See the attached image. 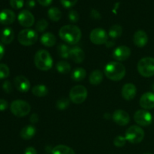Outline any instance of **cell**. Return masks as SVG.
Masks as SVG:
<instances>
[{
  "instance_id": "cell-1",
  "label": "cell",
  "mask_w": 154,
  "mask_h": 154,
  "mask_svg": "<svg viewBox=\"0 0 154 154\" xmlns=\"http://www.w3.org/2000/svg\"><path fill=\"white\" fill-rule=\"evenodd\" d=\"M59 35L60 38L64 41L66 43L69 45H76L80 42L81 38V30L78 26L75 25L63 26L59 31Z\"/></svg>"
},
{
  "instance_id": "cell-2",
  "label": "cell",
  "mask_w": 154,
  "mask_h": 154,
  "mask_svg": "<svg viewBox=\"0 0 154 154\" xmlns=\"http://www.w3.org/2000/svg\"><path fill=\"white\" fill-rule=\"evenodd\" d=\"M105 75L108 79L114 81H119L126 75V68L119 62H110L104 69Z\"/></svg>"
},
{
  "instance_id": "cell-3",
  "label": "cell",
  "mask_w": 154,
  "mask_h": 154,
  "mask_svg": "<svg viewBox=\"0 0 154 154\" xmlns=\"http://www.w3.org/2000/svg\"><path fill=\"white\" fill-rule=\"evenodd\" d=\"M34 63L39 70L48 71L53 66L52 57L46 50H40L35 55Z\"/></svg>"
},
{
  "instance_id": "cell-4",
  "label": "cell",
  "mask_w": 154,
  "mask_h": 154,
  "mask_svg": "<svg viewBox=\"0 0 154 154\" xmlns=\"http://www.w3.org/2000/svg\"><path fill=\"white\" fill-rule=\"evenodd\" d=\"M138 72L144 78H150L154 75V58L144 57L138 61L137 65Z\"/></svg>"
},
{
  "instance_id": "cell-5",
  "label": "cell",
  "mask_w": 154,
  "mask_h": 154,
  "mask_svg": "<svg viewBox=\"0 0 154 154\" xmlns=\"http://www.w3.org/2000/svg\"><path fill=\"white\" fill-rule=\"evenodd\" d=\"M11 111L17 117H23L28 115L31 111V106L27 102L20 99L14 100L11 104Z\"/></svg>"
},
{
  "instance_id": "cell-6",
  "label": "cell",
  "mask_w": 154,
  "mask_h": 154,
  "mask_svg": "<svg viewBox=\"0 0 154 154\" xmlns=\"http://www.w3.org/2000/svg\"><path fill=\"white\" fill-rule=\"evenodd\" d=\"M125 138L131 144H139L144 139V132L140 126L133 125L127 129L125 133Z\"/></svg>"
},
{
  "instance_id": "cell-7",
  "label": "cell",
  "mask_w": 154,
  "mask_h": 154,
  "mask_svg": "<svg viewBox=\"0 0 154 154\" xmlns=\"http://www.w3.org/2000/svg\"><path fill=\"white\" fill-rule=\"evenodd\" d=\"M38 35L36 31L32 29H25L21 30L17 36V40L23 46H31L36 43Z\"/></svg>"
},
{
  "instance_id": "cell-8",
  "label": "cell",
  "mask_w": 154,
  "mask_h": 154,
  "mask_svg": "<svg viewBox=\"0 0 154 154\" xmlns=\"http://www.w3.org/2000/svg\"><path fill=\"white\" fill-rule=\"evenodd\" d=\"M87 90L83 85H76L71 89L69 92V99L75 104H81L87 99Z\"/></svg>"
},
{
  "instance_id": "cell-9",
  "label": "cell",
  "mask_w": 154,
  "mask_h": 154,
  "mask_svg": "<svg viewBox=\"0 0 154 154\" xmlns=\"http://www.w3.org/2000/svg\"><path fill=\"white\" fill-rule=\"evenodd\" d=\"M90 39L92 43L95 45H105L108 40V35L103 29L96 28L92 30L90 32Z\"/></svg>"
},
{
  "instance_id": "cell-10",
  "label": "cell",
  "mask_w": 154,
  "mask_h": 154,
  "mask_svg": "<svg viewBox=\"0 0 154 154\" xmlns=\"http://www.w3.org/2000/svg\"><path fill=\"white\" fill-rule=\"evenodd\" d=\"M134 120L137 124L141 126H148L151 124L152 115L146 110H138L134 114Z\"/></svg>"
},
{
  "instance_id": "cell-11",
  "label": "cell",
  "mask_w": 154,
  "mask_h": 154,
  "mask_svg": "<svg viewBox=\"0 0 154 154\" xmlns=\"http://www.w3.org/2000/svg\"><path fill=\"white\" fill-rule=\"evenodd\" d=\"M17 20L19 23L24 27H31L35 23L34 16L28 10L21 11L18 14Z\"/></svg>"
},
{
  "instance_id": "cell-12",
  "label": "cell",
  "mask_w": 154,
  "mask_h": 154,
  "mask_svg": "<svg viewBox=\"0 0 154 154\" xmlns=\"http://www.w3.org/2000/svg\"><path fill=\"white\" fill-rule=\"evenodd\" d=\"M131 55V50L129 47L122 45L114 49L113 51V57L117 61H124L126 60Z\"/></svg>"
},
{
  "instance_id": "cell-13",
  "label": "cell",
  "mask_w": 154,
  "mask_h": 154,
  "mask_svg": "<svg viewBox=\"0 0 154 154\" xmlns=\"http://www.w3.org/2000/svg\"><path fill=\"white\" fill-rule=\"evenodd\" d=\"M113 120L120 126H124L127 125L130 121L129 114L123 110H116L112 116Z\"/></svg>"
},
{
  "instance_id": "cell-14",
  "label": "cell",
  "mask_w": 154,
  "mask_h": 154,
  "mask_svg": "<svg viewBox=\"0 0 154 154\" xmlns=\"http://www.w3.org/2000/svg\"><path fill=\"white\" fill-rule=\"evenodd\" d=\"M14 84L18 91L21 93H26L30 89V82L26 77L18 75L14 80Z\"/></svg>"
},
{
  "instance_id": "cell-15",
  "label": "cell",
  "mask_w": 154,
  "mask_h": 154,
  "mask_svg": "<svg viewBox=\"0 0 154 154\" xmlns=\"http://www.w3.org/2000/svg\"><path fill=\"white\" fill-rule=\"evenodd\" d=\"M121 94L125 100H132L137 94V88L132 83H128L123 85L121 90Z\"/></svg>"
},
{
  "instance_id": "cell-16",
  "label": "cell",
  "mask_w": 154,
  "mask_h": 154,
  "mask_svg": "<svg viewBox=\"0 0 154 154\" xmlns=\"http://www.w3.org/2000/svg\"><path fill=\"white\" fill-rule=\"evenodd\" d=\"M139 104L144 109H153L154 108V93L149 92L143 94L140 98Z\"/></svg>"
},
{
  "instance_id": "cell-17",
  "label": "cell",
  "mask_w": 154,
  "mask_h": 154,
  "mask_svg": "<svg viewBox=\"0 0 154 154\" xmlns=\"http://www.w3.org/2000/svg\"><path fill=\"white\" fill-rule=\"evenodd\" d=\"M148 42V36L144 30H138L133 35V43L138 48H143Z\"/></svg>"
},
{
  "instance_id": "cell-18",
  "label": "cell",
  "mask_w": 154,
  "mask_h": 154,
  "mask_svg": "<svg viewBox=\"0 0 154 154\" xmlns=\"http://www.w3.org/2000/svg\"><path fill=\"white\" fill-rule=\"evenodd\" d=\"M16 19V15L13 11L10 9H4L0 12V23L3 25H10L13 23Z\"/></svg>"
},
{
  "instance_id": "cell-19",
  "label": "cell",
  "mask_w": 154,
  "mask_h": 154,
  "mask_svg": "<svg viewBox=\"0 0 154 154\" xmlns=\"http://www.w3.org/2000/svg\"><path fill=\"white\" fill-rule=\"evenodd\" d=\"M84 52L81 48L78 47H73L70 49V56L69 58L72 60V61L75 63H81L84 60Z\"/></svg>"
},
{
  "instance_id": "cell-20",
  "label": "cell",
  "mask_w": 154,
  "mask_h": 154,
  "mask_svg": "<svg viewBox=\"0 0 154 154\" xmlns=\"http://www.w3.org/2000/svg\"><path fill=\"white\" fill-rule=\"evenodd\" d=\"M14 38V32L10 27L3 29L0 34V40L4 45H9L13 42Z\"/></svg>"
},
{
  "instance_id": "cell-21",
  "label": "cell",
  "mask_w": 154,
  "mask_h": 154,
  "mask_svg": "<svg viewBox=\"0 0 154 154\" xmlns=\"http://www.w3.org/2000/svg\"><path fill=\"white\" fill-rule=\"evenodd\" d=\"M36 129L33 125H28L26 126L21 129L20 135L21 138L23 140H30L35 135Z\"/></svg>"
},
{
  "instance_id": "cell-22",
  "label": "cell",
  "mask_w": 154,
  "mask_h": 154,
  "mask_svg": "<svg viewBox=\"0 0 154 154\" xmlns=\"http://www.w3.org/2000/svg\"><path fill=\"white\" fill-rule=\"evenodd\" d=\"M40 42L44 46L51 48L55 45L56 42H57V38H56L55 35L51 32H46L42 35L40 38Z\"/></svg>"
},
{
  "instance_id": "cell-23",
  "label": "cell",
  "mask_w": 154,
  "mask_h": 154,
  "mask_svg": "<svg viewBox=\"0 0 154 154\" xmlns=\"http://www.w3.org/2000/svg\"><path fill=\"white\" fill-rule=\"evenodd\" d=\"M103 80V74L99 69L93 71L89 77V81L92 85H99Z\"/></svg>"
},
{
  "instance_id": "cell-24",
  "label": "cell",
  "mask_w": 154,
  "mask_h": 154,
  "mask_svg": "<svg viewBox=\"0 0 154 154\" xmlns=\"http://www.w3.org/2000/svg\"><path fill=\"white\" fill-rule=\"evenodd\" d=\"M86 76H87V72L83 68H77L72 73V79L76 82L82 81L83 80L85 79Z\"/></svg>"
},
{
  "instance_id": "cell-25",
  "label": "cell",
  "mask_w": 154,
  "mask_h": 154,
  "mask_svg": "<svg viewBox=\"0 0 154 154\" xmlns=\"http://www.w3.org/2000/svg\"><path fill=\"white\" fill-rule=\"evenodd\" d=\"M32 93L35 96H37V97H45L48 95V89L45 85L38 84L33 87Z\"/></svg>"
},
{
  "instance_id": "cell-26",
  "label": "cell",
  "mask_w": 154,
  "mask_h": 154,
  "mask_svg": "<svg viewBox=\"0 0 154 154\" xmlns=\"http://www.w3.org/2000/svg\"><path fill=\"white\" fill-rule=\"evenodd\" d=\"M51 153L52 154H75L73 149L63 144H60L54 147Z\"/></svg>"
},
{
  "instance_id": "cell-27",
  "label": "cell",
  "mask_w": 154,
  "mask_h": 154,
  "mask_svg": "<svg viewBox=\"0 0 154 154\" xmlns=\"http://www.w3.org/2000/svg\"><path fill=\"white\" fill-rule=\"evenodd\" d=\"M48 17L54 22H58L62 17V12L58 8L52 7L48 11Z\"/></svg>"
},
{
  "instance_id": "cell-28",
  "label": "cell",
  "mask_w": 154,
  "mask_h": 154,
  "mask_svg": "<svg viewBox=\"0 0 154 154\" xmlns=\"http://www.w3.org/2000/svg\"><path fill=\"white\" fill-rule=\"evenodd\" d=\"M123 33V28L121 26L118 25V24H115L113 25L111 28L109 29L108 31V35L111 38H117L120 37Z\"/></svg>"
},
{
  "instance_id": "cell-29",
  "label": "cell",
  "mask_w": 154,
  "mask_h": 154,
  "mask_svg": "<svg viewBox=\"0 0 154 154\" xmlns=\"http://www.w3.org/2000/svg\"><path fill=\"white\" fill-rule=\"evenodd\" d=\"M57 72L61 74H68L71 72V66L68 62L65 60H61L58 62L56 66Z\"/></svg>"
},
{
  "instance_id": "cell-30",
  "label": "cell",
  "mask_w": 154,
  "mask_h": 154,
  "mask_svg": "<svg viewBox=\"0 0 154 154\" xmlns=\"http://www.w3.org/2000/svg\"><path fill=\"white\" fill-rule=\"evenodd\" d=\"M70 49L71 48H69L68 45H65V44H60L57 48V51H58L59 55L62 58L68 59L69 58V56H70Z\"/></svg>"
},
{
  "instance_id": "cell-31",
  "label": "cell",
  "mask_w": 154,
  "mask_h": 154,
  "mask_svg": "<svg viewBox=\"0 0 154 154\" xmlns=\"http://www.w3.org/2000/svg\"><path fill=\"white\" fill-rule=\"evenodd\" d=\"M70 105V99H67V98H62V99L57 100V103H56V107L58 110L60 111H63V110L67 109Z\"/></svg>"
},
{
  "instance_id": "cell-32",
  "label": "cell",
  "mask_w": 154,
  "mask_h": 154,
  "mask_svg": "<svg viewBox=\"0 0 154 154\" xmlns=\"http://www.w3.org/2000/svg\"><path fill=\"white\" fill-rule=\"evenodd\" d=\"M10 75V69L8 66L4 63H0V80L7 78Z\"/></svg>"
},
{
  "instance_id": "cell-33",
  "label": "cell",
  "mask_w": 154,
  "mask_h": 154,
  "mask_svg": "<svg viewBox=\"0 0 154 154\" xmlns=\"http://www.w3.org/2000/svg\"><path fill=\"white\" fill-rule=\"evenodd\" d=\"M48 27V21L45 19H42L40 20H38L37 22L35 25V30L38 32H42L45 31L46 29Z\"/></svg>"
},
{
  "instance_id": "cell-34",
  "label": "cell",
  "mask_w": 154,
  "mask_h": 154,
  "mask_svg": "<svg viewBox=\"0 0 154 154\" xmlns=\"http://www.w3.org/2000/svg\"><path fill=\"white\" fill-rule=\"evenodd\" d=\"M126 143V139L125 137L118 135L114 139V144L117 147H122L125 146Z\"/></svg>"
},
{
  "instance_id": "cell-35",
  "label": "cell",
  "mask_w": 154,
  "mask_h": 154,
  "mask_svg": "<svg viewBox=\"0 0 154 154\" xmlns=\"http://www.w3.org/2000/svg\"><path fill=\"white\" fill-rule=\"evenodd\" d=\"M24 0H10V5L14 9H20L23 7Z\"/></svg>"
},
{
  "instance_id": "cell-36",
  "label": "cell",
  "mask_w": 154,
  "mask_h": 154,
  "mask_svg": "<svg viewBox=\"0 0 154 154\" xmlns=\"http://www.w3.org/2000/svg\"><path fill=\"white\" fill-rule=\"evenodd\" d=\"M69 20L72 23H77L79 20V14L75 10H72L69 12Z\"/></svg>"
},
{
  "instance_id": "cell-37",
  "label": "cell",
  "mask_w": 154,
  "mask_h": 154,
  "mask_svg": "<svg viewBox=\"0 0 154 154\" xmlns=\"http://www.w3.org/2000/svg\"><path fill=\"white\" fill-rule=\"evenodd\" d=\"M78 0H60L62 5L66 8H70L77 4Z\"/></svg>"
},
{
  "instance_id": "cell-38",
  "label": "cell",
  "mask_w": 154,
  "mask_h": 154,
  "mask_svg": "<svg viewBox=\"0 0 154 154\" xmlns=\"http://www.w3.org/2000/svg\"><path fill=\"white\" fill-rule=\"evenodd\" d=\"M2 89L6 93H11L13 91V86L9 81H5L2 84Z\"/></svg>"
},
{
  "instance_id": "cell-39",
  "label": "cell",
  "mask_w": 154,
  "mask_h": 154,
  "mask_svg": "<svg viewBox=\"0 0 154 154\" xmlns=\"http://www.w3.org/2000/svg\"><path fill=\"white\" fill-rule=\"evenodd\" d=\"M90 17H91L92 19L96 20H100L101 17H102L100 13H99L97 10H96V9H93V10L90 11Z\"/></svg>"
},
{
  "instance_id": "cell-40",
  "label": "cell",
  "mask_w": 154,
  "mask_h": 154,
  "mask_svg": "<svg viewBox=\"0 0 154 154\" xmlns=\"http://www.w3.org/2000/svg\"><path fill=\"white\" fill-rule=\"evenodd\" d=\"M8 107V103L5 99H0V111H3L6 110Z\"/></svg>"
},
{
  "instance_id": "cell-41",
  "label": "cell",
  "mask_w": 154,
  "mask_h": 154,
  "mask_svg": "<svg viewBox=\"0 0 154 154\" xmlns=\"http://www.w3.org/2000/svg\"><path fill=\"white\" fill-rule=\"evenodd\" d=\"M38 120H39L38 115L37 114H35V113H34V114H32L31 116H30L29 120L32 124H35V123H37L38 122Z\"/></svg>"
},
{
  "instance_id": "cell-42",
  "label": "cell",
  "mask_w": 154,
  "mask_h": 154,
  "mask_svg": "<svg viewBox=\"0 0 154 154\" xmlns=\"http://www.w3.org/2000/svg\"><path fill=\"white\" fill-rule=\"evenodd\" d=\"M53 0H38V2L41 5L44 6V7H47L49 6L52 3Z\"/></svg>"
},
{
  "instance_id": "cell-43",
  "label": "cell",
  "mask_w": 154,
  "mask_h": 154,
  "mask_svg": "<svg viewBox=\"0 0 154 154\" xmlns=\"http://www.w3.org/2000/svg\"><path fill=\"white\" fill-rule=\"evenodd\" d=\"M24 154H37L35 149L32 147H29L24 151Z\"/></svg>"
},
{
  "instance_id": "cell-44",
  "label": "cell",
  "mask_w": 154,
  "mask_h": 154,
  "mask_svg": "<svg viewBox=\"0 0 154 154\" xmlns=\"http://www.w3.org/2000/svg\"><path fill=\"white\" fill-rule=\"evenodd\" d=\"M5 52V50L4 45H2V42H0V60L2 59V57H4Z\"/></svg>"
},
{
  "instance_id": "cell-45",
  "label": "cell",
  "mask_w": 154,
  "mask_h": 154,
  "mask_svg": "<svg viewBox=\"0 0 154 154\" xmlns=\"http://www.w3.org/2000/svg\"><path fill=\"white\" fill-rule=\"evenodd\" d=\"M26 6L29 8H33L35 6V0H28L26 2Z\"/></svg>"
},
{
  "instance_id": "cell-46",
  "label": "cell",
  "mask_w": 154,
  "mask_h": 154,
  "mask_svg": "<svg viewBox=\"0 0 154 154\" xmlns=\"http://www.w3.org/2000/svg\"><path fill=\"white\" fill-rule=\"evenodd\" d=\"M105 45H106V46L108 47V48H111L112 46H114V43H113V42H111V41H108V42H106V44H105Z\"/></svg>"
},
{
  "instance_id": "cell-47",
  "label": "cell",
  "mask_w": 154,
  "mask_h": 154,
  "mask_svg": "<svg viewBox=\"0 0 154 154\" xmlns=\"http://www.w3.org/2000/svg\"><path fill=\"white\" fill-rule=\"evenodd\" d=\"M152 89H153V92H154V84H153V86H152Z\"/></svg>"
},
{
  "instance_id": "cell-48",
  "label": "cell",
  "mask_w": 154,
  "mask_h": 154,
  "mask_svg": "<svg viewBox=\"0 0 154 154\" xmlns=\"http://www.w3.org/2000/svg\"><path fill=\"white\" fill-rule=\"evenodd\" d=\"M144 154H151V153H144Z\"/></svg>"
}]
</instances>
